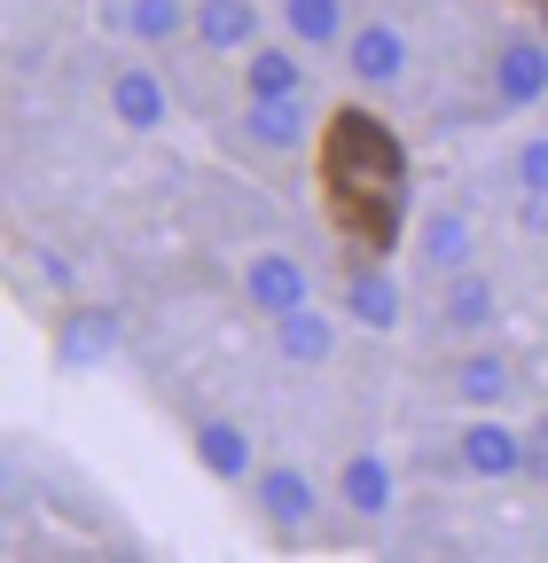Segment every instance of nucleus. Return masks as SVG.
<instances>
[{
  "label": "nucleus",
  "mask_w": 548,
  "mask_h": 563,
  "mask_svg": "<svg viewBox=\"0 0 548 563\" xmlns=\"http://www.w3.org/2000/svg\"><path fill=\"white\" fill-rule=\"evenodd\" d=\"M329 188L353 203V220L369 228V243H392V220H399V188H407V157L384 118L369 110H337L329 125Z\"/></svg>",
  "instance_id": "nucleus-1"
},
{
  "label": "nucleus",
  "mask_w": 548,
  "mask_h": 563,
  "mask_svg": "<svg viewBox=\"0 0 548 563\" xmlns=\"http://www.w3.org/2000/svg\"><path fill=\"white\" fill-rule=\"evenodd\" d=\"M118 344H125V321H118L110 306H72V313L55 321V352H63L72 368H102Z\"/></svg>",
  "instance_id": "nucleus-2"
},
{
  "label": "nucleus",
  "mask_w": 548,
  "mask_h": 563,
  "mask_svg": "<svg viewBox=\"0 0 548 563\" xmlns=\"http://www.w3.org/2000/svg\"><path fill=\"white\" fill-rule=\"evenodd\" d=\"M243 298L274 321V313H291V306H314L306 298V266L291 258V251H259L251 266H243Z\"/></svg>",
  "instance_id": "nucleus-3"
},
{
  "label": "nucleus",
  "mask_w": 548,
  "mask_h": 563,
  "mask_svg": "<svg viewBox=\"0 0 548 563\" xmlns=\"http://www.w3.org/2000/svg\"><path fill=\"white\" fill-rule=\"evenodd\" d=\"M346 63H353V79H369V87L407 79V40H399V24H384V16L353 24V32H346Z\"/></svg>",
  "instance_id": "nucleus-4"
},
{
  "label": "nucleus",
  "mask_w": 548,
  "mask_h": 563,
  "mask_svg": "<svg viewBox=\"0 0 548 563\" xmlns=\"http://www.w3.org/2000/svg\"><path fill=\"white\" fill-rule=\"evenodd\" d=\"M494 95L517 102V110L548 95V47L540 40H502L494 47Z\"/></svg>",
  "instance_id": "nucleus-5"
},
{
  "label": "nucleus",
  "mask_w": 548,
  "mask_h": 563,
  "mask_svg": "<svg viewBox=\"0 0 548 563\" xmlns=\"http://www.w3.org/2000/svg\"><path fill=\"white\" fill-rule=\"evenodd\" d=\"M212 55H251L259 47V9L251 0H196V24H188Z\"/></svg>",
  "instance_id": "nucleus-6"
},
{
  "label": "nucleus",
  "mask_w": 548,
  "mask_h": 563,
  "mask_svg": "<svg viewBox=\"0 0 548 563\" xmlns=\"http://www.w3.org/2000/svg\"><path fill=\"white\" fill-rule=\"evenodd\" d=\"M470 477H517L525 470V439L509 431V422H470V431H462V454H454Z\"/></svg>",
  "instance_id": "nucleus-7"
},
{
  "label": "nucleus",
  "mask_w": 548,
  "mask_h": 563,
  "mask_svg": "<svg viewBox=\"0 0 548 563\" xmlns=\"http://www.w3.org/2000/svg\"><path fill=\"white\" fill-rule=\"evenodd\" d=\"M314 509H321V493H314L306 470H259V517L266 525L298 532V525H314Z\"/></svg>",
  "instance_id": "nucleus-8"
},
{
  "label": "nucleus",
  "mask_w": 548,
  "mask_h": 563,
  "mask_svg": "<svg viewBox=\"0 0 548 563\" xmlns=\"http://www.w3.org/2000/svg\"><path fill=\"white\" fill-rule=\"evenodd\" d=\"M243 95L251 102H283V95H306V63H298V47H251L243 55Z\"/></svg>",
  "instance_id": "nucleus-9"
},
{
  "label": "nucleus",
  "mask_w": 548,
  "mask_h": 563,
  "mask_svg": "<svg viewBox=\"0 0 548 563\" xmlns=\"http://www.w3.org/2000/svg\"><path fill=\"white\" fill-rule=\"evenodd\" d=\"M494 313H502V298H494V282L486 274H447V306H439V321L454 329V336H486L494 329Z\"/></svg>",
  "instance_id": "nucleus-10"
},
{
  "label": "nucleus",
  "mask_w": 548,
  "mask_h": 563,
  "mask_svg": "<svg viewBox=\"0 0 548 563\" xmlns=\"http://www.w3.org/2000/svg\"><path fill=\"white\" fill-rule=\"evenodd\" d=\"M243 133L259 141V150H274V157L306 150V95H283V102H243Z\"/></svg>",
  "instance_id": "nucleus-11"
},
{
  "label": "nucleus",
  "mask_w": 548,
  "mask_h": 563,
  "mask_svg": "<svg viewBox=\"0 0 548 563\" xmlns=\"http://www.w3.org/2000/svg\"><path fill=\"white\" fill-rule=\"evenodd\" d=\"M110 110H118L125 133H157L173 102H165V87H157V70H118V79H110Z\"/></svg>",
  "instance_id": "nucleus-12"
},
{
  "label": "nucleus",
  "mask_w": 548,
  "mask_h": 563,
  "mask_svg": "<svg viewBox=\"0 0 548 563\" xmlns=\"http://www.w3.org/2000/svg\"><path fill=\"white\" fill-rule=\"evenodd\" d=\"M274 344H283V361L321 368L329 352H337V321H321L314 306H291V313H274Z\"/></svg>",
  "instance_id": "nucleus-13"
},
{
  "label": "nucleus",
  "mask_w": 548,
  "mask_h": 563,
  "mask_svg": "<svg viewBox=\"0 0 548 563\" xmlns=\"http://www.w3.org/2000/svg\"><path fill=\"white\" fill-rule=\"evenodd\" d=\"M346 313L369 321V329H399V282H392L384 266H361V274L346 282Z\"/></svg>",
  "instance_id": "nucleus-14"
},
{
  "label": "nucleus",
  "mask_w": 548,
  "mask_h": 563,
  "mask_svg": "<svg viewBox=\"0 0 548 563\" xmlns=\"http://www.w3.org/2000/svg\"><path fill=\"white\" fill-rule=\"evenodd\" d=\"M110 24H125L133 40L165 47V40H180V24H196V9H180V0H118Z\"/></svg>",
  "instance_id": "nucleus-15"
},
{
  "label": "nucleus",
  "mask_w": 548,
  "mask_h": 563,
  "mask_svg": "<svg viewBox=\"0 0 548 563\" xmlns=\"http://www.w3.org/2000/svg\"><path fill=\"white\" fill-rule=\"evenodd\" d=\"M196 462L212 470V477H251V439H243V422H196Z\"/></svg>",
  "instance_id": "nucleus-16"
},
{
  "label": "nucleus",
  "mask_w": 548,
  "mask_h": 563,
  "mask_svg": "<svg viewBox=\"0 0 548 563\" xmlns=\"http://www.w3.org/2000/svg\"><path fill=\"white\" fill-rule=\"evenodd\" d=\"M424 258L439 266V274H462L470 258H478V235H470V220H462V211H431V220H424Z\"/></svg>",
  "instance_id": "nucleus-17"
},
{
  "label": "nucleus",
  "mask_w": 548,
  "mask_h": 563,
  "mask_svg": "<svg viewBox=\"0 0 548 563\" xmlns=\"http://www.w3.org/2000/svg\"><path fill=\"white\" fill-rule=\"evenodd\" d=\"M283 24L298 47H337L353 24H346V0H283Z\"/></svg>",
  "instance_id": "nucleus-18"
},
{
  "label": "nucleus",
  "mask_w": 548,
  "mask_h": 563,
  "mask_svg": "<svg viewBox=\"0 0 548 563\" xmlns=\"http://www.w3.org/2000/svg\"><path fill=\"white\" fill-rule=\"evenodd\" d=\"M337 493H346L353 517H384V509H392V470H384L376 454H353L346 477H337Z\"/></svg>",
  "instance_id": "nucleus-19"
},
{
  "label": "nucleus",
  "mask_w": 548,
  "mask_h": 563,
  "mask_svg": "<svg viewBox=\"0 0 548 563\" xmlns=\"http://www.w3.org/2000/svg\"><path fill=\"white\" fill-rule=\"evenodd\" d=\"M454 391H462L470 407H494V399L509 391V361H502V352H470V361L454 368Z\"/></svg>",
  "instance_id": "nucleus-20"
},
{
  "label": "nucleus",
  "mask_w": 548,
  "mask_h": 563,
  "mask_svg": "<svg viewBox=\"0 0 548 563\" xmlns=\"http://www.w3.org/2000/svg\"><path fill=\"white\" fill-rule=\"evenodd\" d=\"M517 180H525V196H548V133H533L517 150Z\"/></svg>",
  "instance_id": "nucleus-21"
},
{
  "label": "nucleus",
  "mask_w": 548,
  "mask_h": 563,
  "mask_svg": "<svg viewBox=\"0 0 548 563\" xmlns=\"http://www.w3.org/2000/svg\"><path fill=\"white\" fill-rule=\"evenodd\" d=\"M525 470H540V477H548V422H540V431L525 439Z\"/></svg>",
  "instance_id": "nucleus-22"
}]
</instances>
